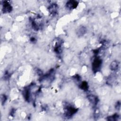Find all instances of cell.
I'll list each match as a JSON object with an SVG mask.
<instances>
[{"label":"cell","mask_w":121,"mask_h":121,"mask_svg":"<svg viewBox=\"0 0 121 121\" xmlns=\"http://www.w3.org/2000/svg\"><path fill=\"white\" fill-rule=\"evenodd\" d=\"M102 63V60L99 58H95L92 63V69L94 72H97L100 69Z\"/></svg>","instance_id":"cell-1"},{"label":"cell","mask_w":121,"mask_h":121,"mask_svg":"<svg viewBox=\"0 0 121 121\" xmlns=\"http://www.w3.org/2000/svg\"><path fill=\"white\" fill-rule=\"evenodd\" d=\"M77 111V109L76 108L71 106H67L65 108V116L68 118L70 117L76 112Z\"/></svg>","instance_id":"cell-2"},{"label":"cell","mask_w":121,"mask_h":121,"mask_svg":"<svg viewBox=\"0 0 121 121\" xmlns=\"http://www.w3.org/2000/svg\"><path fill=\"white\" fill-rule=\"evenodd\" d=\"M12 6L8 2L4 1L3 5V12L4 13H7L11 12L12 11Z\"/></svg>","instance_id":"cell-3"},{"label":"cell","mask_w":121,"mask_h":121,"mask_svg":"<svg viewBox=\"0 0 121 121\" xmlns=\"http://www.w3.org/2000/svg\"><path fill=\"white\" fill-rule=\"evenodd\" d=\"M78 5V3L77 1L70 0L67 2L66 6L68 9H72L76 8Z\"/></svg>","instance_id":"cell-4"},{"label":"cell","mask_w":121,"mask_h":121,"mask_svg":"<svg viewBox=\"0 0 121 121\" xmlns=\"http://www.w3.org/2000/svg\"><path fill=\"white\" fill-rule=\"evenodd\" d=\"M58 9L57 5L55 4H52L48 8L49 12L52 15H55L57 13Z\"/></svg>","instance_id":"cell-5"},{"label":"cell","mask_w":121,"mask_h":121,"mask_svg":"<svg viewBox=\"0 0 121 121\" xmlns=\"http://www.w3.org/2000/svg\"><path fill=\"white\" fill-rule=\"evenodd\" d=\"M86 28L85 26H81L77 30V34L78 36H82L84 35L86 32Z\"/></svg>","instance_id":"cell-6"},{"label":"cell","mask_w":121,"mask_h":121,"mask_svg":"<svg viewBox=\"0 0 121 121\" xmlns=\"http://www.w3.org/2000/svg\"><path fill=\"white\" fill-rule=\"evenodd\" d=\"M89 102L94 105H96L98 101V98L94 95H89L87 96Z\"/></svg>","instance_id":"cell-7"},{"label":"cell","mask_w":121,"mask_h":121,"mask_svg":"<svg viewBox=\"0 0 121 121\" xmlns=\"http://www.w3.org/2000/svg\"><path fill=\"white\" fill-rule=\"evenodd\" d=\"M119 63L118 61L117 60H113L112 61L110 66V69L112 71H115L117 70L119 67Z\"/></svg>","instance_id":"cell-8"},{"label":"cell","mask_w":121,"mask_h":121,"mask_svg":"<svg viewBox=\"0 0 121 121\" xmlns=\"http://www.w3.org/2000/svg\"><path fill=\"white\" fill-rule=\"evenodd\" d=\"M61 43H56V45L54 47V51L57 53H60L61 52Z\"/></svg>","instance_id":"cell-9"},{"label":"cell","mask_w":121,"mask_h":121,"mask_svg":"<svg viewBox=\"0 0 121 121\" xmlns=\"http://www.w3.org/2000/svg\"><path fill=\"white\" fill-rule=\"evenodd\" d=\"M80 87L82 90H84L85 91L87 90L88 89V86L87 83L86 81L82 82L81 83V84L80 85Z\"/></svg>","instance_id":"cell-10"},{"label":"cell","mask_w":121,"mask_h":121,"mask_svg":"<svg viewBox=\"0 0 121 121\" xmlns=\"http://www.w3.org/2000/svg\"><path fill=\"white\" fill-rule=\"evenodd\" d=\"M119 118V115L117 114H115L112 116H109L108 117V119H107V120L108 121H116L118 120Z\"/></svg>","instance_id":"cell-11"},{"label":"cell","mask_w":121,"mask_h":121,"mask_svg":"<svg viewBox=\"0 0 121 121\" xmlns=\"http://www.w3.org/2000/svg\"><path fill=\"white\" fill-rule=\"evenodd\" d=\"M6 100H7V96L4 95H1V103H2V104H4V103H5Z\"/></svg>","instance_id":"cell-12"},{"label":"cell","mask_w":121,"mask_h":121,"mask_svg":"<svg viewBox=\"0 0 121 121\" xmlns=\"http://www.w3.org/2000/svg\"><path fill=\"white\" fill-rule=\"evenodd\" d=\"M120 106H121V103L120 102H117L116 103V104L115 105V108L117 110H119L120 109Z\"/></svg>","instance_id":"cell-13"},{"label":"cell","mask_w":121,"mask_h":121,"mask_svg":"<svg viewBox=\"0 0 121 121\" xmlns=\"http://www.w3.org/2000/svg\"><path fill=\"white\" fill-rule=\"evenodd\" d=\"M30 41L32 42H34L35 41V37H31V39H30Z\"/></svg>","instance_id":"cell-14"}]
</instances>
